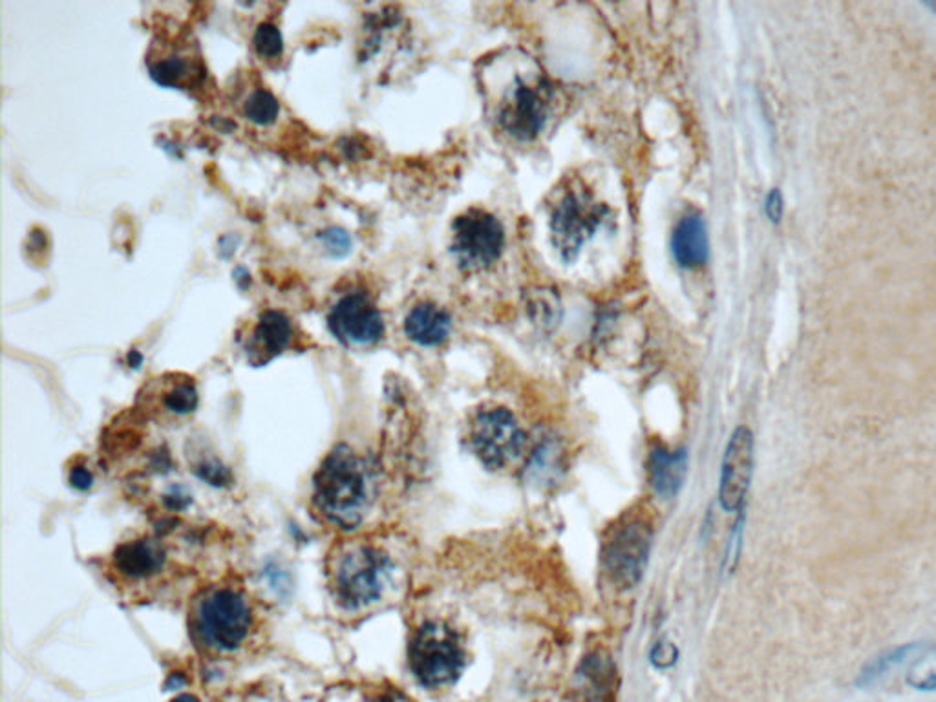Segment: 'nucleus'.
Wrapping results in <instances>:
<instances>
[{"mask_svg": "<svg viewBox=\"0 0 936 702\" xmlns=\"http://www.w3.org/2000/svg\"><path fill=\"white\" fill-rule=\"evenodd\" d=\"M262 631V615L242 583H211L190 600L189 637L209 657H233Z\"/></svg>", "mask_w": 936, "mask_h": 702, "instance_id": "f257e3e1", "label": "nucleus"}, {"mask_svg": "<svg viewBox=\"0 0 936 702\" xmlns=\"http://www.w3.org/2000/svg\"><path fill=\"white\" fill-rule=\"evenodd\" d=\"M378 496V481L370 461L349 446L333 448L313 480V505L320 518L341 531L362 526Z\"/></svg>", "mask_w": 936, "mask_h": 702, "instance_id": "f03ea898", "label": "nucleus"}, {"mask_svg": "<svg viewBox=\"0 0 936 702\" xmlns=\"http://www.w3.org/2000/svg\"><path fill=\"white\" fill-rule=\"evenodd\" d=\"M394 575L392 556L365 538L335 543L325 562L328 589L346 615H362L381 604L392 589Z\"/></svg>", "mask_w": 936, "mask_h": 702, "instance_id": "7ed1b4c3", "label": "nucleus"}, {"mask_svg": "<svg viewBox=\"0 0 936 702\" xmlns=\"http://www.w3.org/2000/svg\"><path fill=\"white\" fill-rule=\"evenodd\" d=\"M408 663L421 685L445 688L459 679L465 666V651L454 629L445 624L429 623L411 637Z\"/></svg>", "mask_w": 936, "mask_h": 702, "instance_id": "20e7f679", "label": "nucleus"}, {"mask_svg": "<svg viewBox=\"0 0 936 702\" xmlns=\"http://www.w3.org/2000/svg\"><path fill=\"white\" fill-rule=\"evenodd\" d=\"M607 209L586 189H569L551 211V236L562 258L575 260L583 244L593 238Z\"/></svg>", "mask_w": 936, "mask_h": 702, "instance_id": "39448f33", "label": "nucleus"}, {"mask_svg": "<svg viewBox=\"0 0 936 702\" xmlns=\"http://www.w3.org/2000/svg\"><path fill=\"white\" fill-rule=\"evenodd\" d=\"M328 328L346 346H371L384 335L383 315L370 293L360 287L335 293L328 308Z\"/></svg>", "mask_w": 936, "mask_h": 702, "instance_id": "423d86ee", "label": "nucleus"}, {"mask_svg": "<svg viewBox=\"0 0 936 702\" xmlns=\"http://www.w3.org/2000/svg\"><path fill=\"white\" fill-rule=\"evenodd\" d=\"M526 440L520 424L505 408L481 411L470 430V443L476 456L491 468L507 467L524 452Z\"/></svg>", "mask_w": 936, "mask_h": 702, "instance_id": "0eeeda50", "label": "nucleus"}, {"mask_svg": "<svg viewBox=\"0 0 936 702\" xmlns=\"http://www.w3.org/2000/svg\"><path fill=\"white\" fill-rule=\"evenodd\" d=\"M502 223L489 212L472 209L454 223L452 251L463 268L483 269L496 262L503 251Z\"/></svg>", "mask_w": 936, "mask_h": 702, "instance_id": "6e6552de", "label": "nucleus"}, {"mask_svg": "<svg viewBox=\"0 0 936 702\" xmlns=\"http://www.w3.org/2000/svg\"><path fill=\"white\" fill-rule=\"evenodd\" d=\"M169 569V553L156 538H136L121 543L110 559V572L118 586L144 589L163 580Z\"/></svg>", "mask_w": 936, "mask_h": 702, "instance_id": "1a4fd4ad", "label": "nucleus"}, {"mask_svg": "<svg viewBox=\"0 0 936 702\" xmlns=\"http://www.w3.org/2000/svg\"><path fill=\"white\" fill-rule=\"evenodd\" d=\"M754 476V434L739 427L731 434L721 470L719 500L728 513L741 510Z\"/></svg>", "mask_w": 936, "mask_h": 702, "instance_id": "9d476101", "label": "nucleus"}, {"mask_svg": "<svg viewBox=\"0 0 936 702\" xmlns=\"http://www.w3.org/2000/svg\"><path fill=\"white\" fill-rule=\"evenodd\" d=\"M650 531L640 524H629L612 538L605 553V567L618 588H633L644 575L650 558Z\"/></svg>", "mask_w": 936, "mask_h": 702, "instance_id": "9b49d317", "label": "nucleus"}, {"mask_svg": "<svg viewBox=\"0 0 936 702\" xmlns=\"http://www.w3.org/2000/svg\"><path fill=\"white\" fill-rule=\"evenodd\" d=\"M241 344L249 365H268L274 357L293 348L295 325L286 313L266 309L247 325L246 332L241 335Z\"/></svg>", "mask_w": 936, "mask_h": 702, "instance_id": "f8f14e48", "label": "nucleus"}, {"mask_svg": "<svg viewBox=\"0 0 936 702\" xmlns=\"http://www.w3.org/2000/svg\"><path fill=\"white\" fill-rule=\"evenodd\" d=\"M549 114V91L542 85L518 83L502 109V125L510 136L532 139L542 131Z\"/></svg>", "mask_w": 936, "mask_h": 702, "instance_id": "ddd939ff", "label": "nucleus"}, {"mask_svg": "<svg viewBox=\"0 0 936 702\" xmlns=\"http://www.w3.org/2000/svg\"><path fill=\"white\" fill-rule=\"evenodd\" d=\"M147 64L156 83L172 88L190 90L204 77L200 56L187 42L152 46Z\"/></svg>", "mask_w": 936, "mask_h": 702, "instance_id": "4468645a", "label": "nucleus"}, {"mask_svg": "<svg viewBox=\"0 0 936 702\" xmlns=\"http://www.w3.org/2000/svg\"><path fill=\"white\" fill-rule=\"evenodd\" d=\"M139 403H144L147 414L163 421L183 419L195 414L198 392L193 379L172 373L155 379L149 386H145V394L139 395Z\"/></svg>", "mask_w": 936, "mask_h": 702, "instance_id": "2eb2a0df", "label": "nucleus"}, {"mask_svg": "<svg viewBox=\"0 0 936 702\" xmlns=\"http://www.w3.org/2000/svg\"><path fill=\"white\" fill-rule=\"evenodd\" d=\"M405 333L419 346H440L451 333V317L434 304H417L406 315Z\"/></svg>", "mask_w": 936, "mask_h": 702, "instance_id": "dca6fc26", "label": "nucleus"}, {"mask_svg": "<svg viewBox=\"0 0 936 702\" xmlns=\"http://www.w3.org/2000/svg\"><path fill=\"white\" fill-rule=\"evenodd\" d=\"M675 260L686 269L701 268L709 260V233L706 223L699 214H688L680 220L672 238Z\"/></svg>", "mask_w": 936, "mask_h": 702, "instance_id": "f3484780", "label": "nucleus"}, {"mask_svg": "<svg viewBox=\"0 0 936 702\" xmlns=\"http://www.w3.org/2000/svg\"><path fill=\"white\" fill-rule=\"evenodd\" d=\"M650 467L651 485L658 496L674 497L685 481V452L655 451Z\"/></svg>", "mask_w": 936, "mask_h": 702, "instance_id": "a211bd4d", "label": "nucleus"}, {"mask_svg": "<svg viewBox=\"0 0 936 702\" xmlns=\"http://www.w3.org/2000/svg\"><path fill=\"white\" fill-rule=\"evenodd\" d=\"M920 650L919 644L898 645L895 650L885 651L878 657H874L867 666L862 669V674L858 677V686H871L878 682L882 677L889 674L891 669L898 668L900 664L906 663L911 655H914Z\"/></svg>", "mask_w": 936, "mask_h": 702, "instance_id": "6ab92c4d", "label": "nucleus"}, {"mask_svg": "<svg viewBox=\"0 0 936 702\" xmlns=\"http://www.w3.org/2000/svg\"><path fill=\"white\" fill-rule=\"evenodd\" d=\"M280 104L266 88H253L242 99V114L255 125L268 126L279 118Z\"/></svg>", "mask_w": 936, "mask_h": 702, "instance_id": "aec40b11", "label": "nucleus"}, {"mask_svg": "<svg viewBox=\"0 0 936 702\" xmlns=\"http://www.w3.org/2000/svg\"><path fill=\"white\" fill-rule=\"evenodd\" d=\"M580 677L583 680V688H588L593 693V699H599V697L607 695V691L612 690L615 669H613L609 658L594 655L583 663Z\"/></svg>", "mask_w": 936, "mask_h": 702, "instance_id": "412c9836", "label": "nucleus"}, {"mask_svg": "<svg viewBox=\"0 0 936 702\" xmlns=\"http://www.w3.org/2000/svg\"><path fill=\"white\" fill-rule=\"evenodd\" d=\"M906 682L916 691H936V644L929 645L909 666Z\"/></svg>", "mask_w": 936, "mask_h": 702, "instance_id": "4be33fe9", "label": "nucleus"}, {"mask_svg": "<svg viewBox=\"0 0 936 702\" xmlns=\"http://www.w3.org/2000/svg\"><path fill=\"white\" fill-rule=\"evenodd\" d=\"M527 311L531 315V319L543 328H554L558 324L559 315H562L558 297L549 290H534L529 293Z\"/></svg>", "mask_w": 936, "mask_h": 702, "instance_id": "5701e85b", "label": "nucleus"}, {"mask_svg": "<svg viewBox=\"0 0 936 702\" xmlns=\"http://www.w3.org/2000/svg\"><path fill=\"white\" fill-rule=\"evenodd\" d=\"M253 45L262 59H279L282 56V50H284L279 28L269 23L258 26L255 37H253Z\"/></svg>", "mask_w": 936, "mask_h": 702, "instance_id": "b1692460", "label": "nucleus"}, {"mask_svg": "<svg viewBox=\"0 0 936 702\" xmlns=\"http://www.w3.org/2000/svg\"><path fill=\"white\" fill-rule=\"evenodd\" d=\"M677 658H679V650L672 642H658V644L653 645L650 653V661L655 668H669L677 663Z\"/></svg>", "mask_w": 936, "mask_h": 702, "instance_id": "393cba45", "label": "nucleus"}, {"mask_svg": "<svg viewBox=\"0 0 936 702\" xmlns=\"http://www.w3.org/2000/svg\"><path fill=\"white\" fill-rule=\"evenodd\" d=\"M783 206L785 201H783L781 190L772 189L765 200L766 217L771 218L772 223L781 222L783 209H785Z\"/></svg>", "mask_w": 936, "mask_h": 702, "instance_id": "a878e982", "label": "nucleus"}, {"mask_svg": "<svg viewBox=\"0 0 936 702\" xmlns=\"http://www.w3.org/2000/svg\"><path fill=\"white\" fill-rule=\"evenodd\" d=\"M366 702H414L410 697L406 695L405 691L397 688H381V690L371 693Z\"/></svg>", "mask_w": 936, "mask_h": 702, "instance_id": "bb28decb", "label": "nucleus"}, {"mask_svg": "<svg viewBox=\"0 0 936 702\" xmlns=\"http://www.w3.org/2000/svg\"><path fill=\"white\" fill-rule=\"evenodd\" d=\"M91 472L86 467H74L70 470V483L79 491H86L91 487Z\"/></svg>", "mask_w": 936, "mask_h": 702, "instance_id": "cd10ccee", "label": "nucleus"}, {"mask_svg": "<svg viewBox=\"0 0 936 702\" xmlns=\"http://www.w3.org/2000/svg\"><path fill=\"white\" fill-rule=\"evenodd\" d=\"M171 702H200V699L195 695H190V693H183V695H177L176 699H172Z\"/></svg>", "mask_w": 936, "mask_h": 702, "instance_id": "c85d7f7f", "label": "nucleus"}]
</instances>
